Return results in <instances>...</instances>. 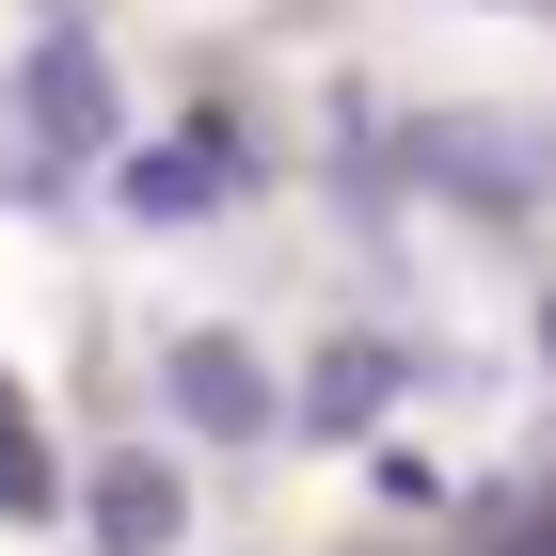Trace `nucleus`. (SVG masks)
Here are the masks:
<instances>
[{
  "label": "nucleus",
  "mask_w": 556,
  "mask_h": 556,
  "mask_svg": "<svg viewBox=\"0 0 556 556\" xmlns=\"http://www.w3.org/2000/svg\"><path fill=\"white\" fill-rule=\"evenodd\" d=\"M397 143H414V175L462 191V207H541L556 191V128L541 112H429V128H397Z\"/></svg>",
  "instance_id": "nucleus-1"
},
{
  "label": "nucleus",
  "mask_w": 556,
  "mask_h": 556,
  "mask_svg": "<svg viewBox=\"0 0 556 556\" xmlns=\"http://www.w3.org/2000/svg\"><path fill=\"white\" fill-rule=\"evenodd\" d=\"M160 414L207 429V445H270V429H287V382H270L239 334H175L160 350Z\"/></svg>",
  "instance_id": "nucleus-2"
},
{
  "label": "nucleus",
  "mask_w": 556,
  "mask_h": 556,
  "mask_svg": "<svg viewBox=\"0 0 556 556\" xmlns=\"http://www.w3.org/2000/svg\"><path fill=\"white\" fill-rule=\"evenodd\" d=\"M112 191H128V223H207V207H239V191H255V143L223 128V112H191V128H160Z\"/></svg>",
  "instance_id": "nucleus-3"
},
{
  "label": "nucleus",
  "mask_w": 556,
  "mask_h": 556,
  "mask_svg": "<svg viewBox=\"0 0 556 556\" xmlns=\"http://www.w3.org/2000/svg\"><path fill=\"white\" fill-rule=\"evenodd\" d=\"M16 96H33V160H112V128H128V112H112V64H96L80 33H48L33 64H16Z\"/></svg>",
  "instance_id": "nucleus-4"
},
{
  "label": "nucleus",
  "mask_w": 556,
  "mask_h": 556,
  "mask_svg": "<svg viewBox=\"0 0 556 556\" xmlns=\"http://www.w3.org/2000/svg\"><path fill=\"white\" fill-rule=\"evenodd\" d=\"M80 525H96L112 556H160L175 525H191V493H175V462H160V445H112V462L80 477Z\"/></svg>",
  "instance_id": "nucleus-5"
},
{
  "label": "nucleus",
  "mask_w": 556,
  "mask_h": 556,
  "mask_svg": "<svg viewBox=\"0 0 556 556\" xmlns=\"http://www.w3.org/2000/svg\"><path fill=\"white\" fill-rule=\"evenodd\" d=\"M397 382H429V366H414L397 334H350V350H318V366H302V397H287V414H302V429H366Z\"/></svg>",
  "instance_id": "nucleus-6"
},
{
  "label": "nucleus",
  "mask_w": 556,
  "mask_h": 556,
  "mask_svg": "<svg viewBox=\"0 0 556 556\" xmlns=\"http://www.w3.org/2000/svg\"><path fill=\"white\" fill-rule=\"evenodd\" d=\"M64 509V477H48V445L16 429V382H0V525H48Z\"/></svg>",
  "instance_id": "nucleus-7"
},
{
  "label": "nucleus",
  "mask_w": 556,
  "mask_h": 556,
  "mask_svg": "<svg viewBox=\"0 0 556 556\" xmlns=\"http://www.w3.org/2000/svg\"><path fill=\"white\" fill-rule=\"evenodd\" d=\"M541 350H556V302H541Z\"/></svg>",
  "instance_id": "nucleus-8"
}]
</instances>
